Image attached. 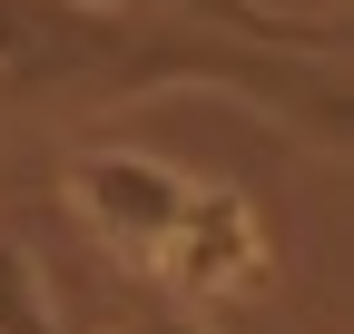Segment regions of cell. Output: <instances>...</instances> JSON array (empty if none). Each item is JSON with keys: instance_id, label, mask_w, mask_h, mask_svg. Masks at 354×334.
I'll list each match as a JSON object with an SVG mask.
<instances>
[{"instance_id": "obj_1", "label": "cell", "mask_w": 354, "mask_h": 334, "mask_svg": "<svg viewBox=\"0 0 354 334\" xmlns=\"http://www.w3.org/2000/svg\"><path fill=\"white\" fill-rule=\"evenodd\" d=\"M335 20H276L256 0H0V118H99L158 89H236L295 138L344 148L354 99L335 69Z\"/></svg>"}, {"instance_id": "obj_2", "label": "cell", "mask_w": 354, "mask_h": 334, "mask_svg": "<svg viewBox=\"0 0 354 334\" xmlns=\"http://www.w3.org/2000/svg\"><path fill=\"white\" fill-rule=\"evenodd\" d=\"M69 187H79L88 226H99L118 256H167V236L187 226V206H197V187L167 177L158 157H79Z\"/></svg>"}, {"instance_id": "obj_3", "label": "cell", "mask_w": 354, "mask_h": 334, "mask_svg": "<svg viewBox=\"0 0 354 334\" xmlns=\"http://www.w3.org/2000/svg\"><path fill=\"white\" fill-rule=\"evenodd\" d=\"M0 334H59L50 275H39V256H30V246H10V236H0Z\"/></svg>"}, {"instance_id": "obj_4", "label": "cell", "mask_w": 354, "mask_h": 334, "mask_svg": "<svg viewBox=\"0 0 354 334\" xmlns=\"http://www.w3.org/2000/svg\"><path fill=\"white\" fill-rule=\"evenodd\" d=\"M128 334H197L187 315H148V324H128Z\"/></svg>"}]
</instances>
